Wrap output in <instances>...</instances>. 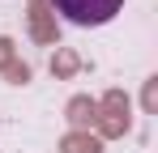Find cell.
Segmentation results:
<instances>
[{
	"label": "cell",
	"mask_w": 158,
	"mask_h": 153,
	"mask_svg": "<svg viewBox=\"0 0 158 153\" xmlns=\"http://www.w3.org/2000/svg\"><path fill=\"white\" fill-rule=\"evenodd\" d=\"M52 4L69 26H107L124 9V0H52Z\"/></svg>",
	"instance_id": "1"
}]
</instances>
